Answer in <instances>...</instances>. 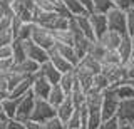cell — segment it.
<instances>
[{
    "label": "cell",
    "mask_w": 134,
    "mask_h": 129,
    "mask_svg": "<svg viewBox=\"0 0 134 129\" xmlns=\"http://www.w3.org/2000/svg\"><path fill=\"white\" fill-rule=\"evenodd\" d=\"M124 65H129V67H134V54H132V57H131V59H129L127 62H126Z\"/></svg>",
    "instance_id": "52"
},
{
    "label": "cell",
    "mask_w": 134,
    "mask_h": 129,
    "mask_svg": "<svg viewBox=\"0 0 134 129\" xmlns=\"http://www.w3.org/2000/svg\"><path fill=\"white\" fill-rule=\"evenodd\" d=\"M67 129H81L82 127V122H81V112H79V109L74 111V114L69 117V121L65 122Z\"/></svg>",
    "instance_id": "39"
},
{
    "label": "cell",
    "mask_w": 134,
    "mask_h": 129,
    "mask_svg": "<svg viewBox=\"0 0 134 129\" xmlns=\"http://www.w3.org/2000/svg\"><path fill=\"white\" fill-rule=\"evenodd\" d=\"M119 102L121 99L117 97L116 91L112 87L104 91V96H102V106H100V114H102V119H111V117H116L117 114V107H119Z\"/></svg>",
    "instance_id": "2"
},
{
    "label": "cell",
    "mask_w": 134,
    "mask_h": 129,
    "mask_svg": "<svg viewBox=\"0 0 134 129\" xmlns=\"http://www.w3.org/2000/svg\"><path fill=\"white\" fill-rule=\"evenodd\" d=\"M117 54H119L122 64H126V62H127V60L132 57L134 49H132V40H131V35H129V34H126V35L122 37L119 47H117Z\"/></svg>",
    "instance_id": "19"
},
{
    "label": "cell",
    "mask_w": 134,
    "mask_h": 129,
    "mask_svg": "<svg viewBox=\"0 0 134 129\" xmlns=\"http://www.w3.org/2000/svg\"><path fill=\"white\" fill-rule=\"evenodd\" d=\"M69 19L70 17H62L57 12H44L35 9L34 12V24H39V25L50 29V30H65L69 29Z\"/></svg>",
    "instance_id": "1"
},
{
    "label": "cell",
    "mask_w": 134,
    "mask_h": 129,
    "mask_svg": "<svg viewBox=\"0 0 134 129\" xmlns=\"http://www.w3.org/2000/svg\"><path fill=\"white\" fill-rule=\"evenodd\" d=\"M92 87H96V89H99V91H106L111 87V84H109V79L104 76L102 72H99V74H96L94 76V81H92Z\"/></svg>",
    "instance_id": "34"
},
{
    "label": "cell",
    "mask_w": 134,
    "mask_h": 129,
    "mask_svg": "<svg viewBox=\"0 0 134 129\" xmlns=\"http://www.w3.org/2000/svg\"><path fill=\"white\" fill-rule=\"evenodd\" d=\"M49 54H50V62H52V64L57 67V70H60L62 74H64V72H69V70H72V69L75 67V65H74L70 60H67L65 57H62L60 54L55 52L54 49H50Z\"/></svg>",
    "instance_id": "18"
},
{
    "label": "cell",
    "mask_w": 134,
    "mask_h": 129,
    "mask_svg": "<svg viewBox=\"0 0 134 129\" xmlns=\"http://www.w3.org/2000/svg\"><path fill=\"white\" fill-rule=\"evenodd\" d=\"M32 29H34V22H24L15 39H20V40H29V39L32 37Z\"/></svg>",
    "instance_id": "37"
},
{
    "label": "cell",
    "mask_w": 134,
    "mask_h": 129,
    "mask_svg": "<svg viewBox=\"0 0 134 129\" xmlns=\"http://www.w3.org/2000/svg\"><path fill=\"white\" fill-rule=\"evenodd\" d=\"M25 126H27V129H44V124L39 122V121H34V119H29L25 122Z\"/></svg>",
    "instance_id": "49"
},
{
    "label": "cell",
    "mask_w": 134,
    "mask_h": 129,
    "mask_svg": "<svg viewBox=\"0 0 134 129\" xmlns=\"http://www.w3.org/2000/svg\"><path fill=\"white\" fill-rule=\"evenodd\" d=\"M54 116H57L55 107H54L47 99H35V106H34L30 119L39 121V122H45L47 119L54 117Z\"/></svg>",
    "instance_id": "5"
},
{
    "label": "cell",
    "mask_w": 134,
    "mask_h": 129,
    "mask_svg": "<svg viewBox=\"0 0 134 129\" xmlns=\"http://www.w3.org/2000/svg\"><path fill=\"white\" fill-rule=\"evenodd\" d=\"M129 35H131V40H132V49H134V32H132V34H129Z\"/></svg>",
    "instance_id": "54"
},
{
    "label": "cell",
    "mask_w": 134,
    "mask_h": 129,
    "mask_svg": "<svg viewBox=\"0 0 134 129\" xmlns=\"http://www.w3.org/2000/svg\"><path fill=\"white\" fill-rule=\"evenodd\" d=\"M132 129H134V126H132Z\"/></svg>",
    "instance_id": "57"
},
{
    "label": "cell",
    "mask_w": 134,
    "mask_h": 129,
    "mask_svg": "<svg viewBox=\"0 0 134 129\" xmlns=\"http://www.w3.org/2000/svg\"><path fill=\"white\" fill-rule=\"evenodd\" d=\"M126 17H127V32L132 34V32H134V7L131 10L126 12Z\"/></svg>",
    "instance_id": "47"
},
{
    "label": "cell",
    "mask_w": 134,
    "mask_h": 129,
    "mask_svg": "<svg viewBox=\"0 0 134 129\" xmlns=\"http://www.w3.org/2000/svg\"><path fill=\"white\" fill-rule=\"evenodd\" d=\"M92 27H94V34L96 39H100L106 32L109 30V22H107V15L104 14H89Z\"/></svg>",
    "instance_id": "14"
},
{
    "label": "cell",
    "mask_w": 134,
    "mask_h": 129,
    "mask_svg": "<svg viewBox=\"0 0 134 129\" xmlns=\"http://www.w3.org/2000/svg\"><path fill=\"white\" fill-rule=\"evenodd\" d=\"M122 34H119V32H116V30H109L104 34L100 39H97L100 44L104 45V47L107 49V51H117V47H119V44H121V40H122Z\"/></svg>",
    "instance_id": "15"
},
{
    "label": "cell",
    "mask_w": 134,
    "mask_h": 129,
    "mask_svg": "<svg viewBox=\"0 0 134 129\" xmlns=\"http://www.w3.org/2000/svg\"><path fill=\"white\" fill-rule=\"evenodd\" d=\"M0 112H2V111H0Z\"/></svg>",
    "instance_id": "58"
},
{
    "label": "cell",
    "mask_w": 134,
    "mask_h": 129,
    "mask_svg": "<svg viewBox=\"0 0 134 129\" xmlns=\"http://www.w3.org/2000/svg\"><path fill=\"white\" fill-rule=\"evenodd\" d=\"M75 76H77V82H79V86L82 87V91L87 92V91L92 87L94 74H91V72H87V70H84V69H81V67L75 65Z\"/></svg>",
    "instance_id": "24"
},
{
    "label": "cell",
    "mask_w": 134,
    "mask_h": 129,
    "mask_svg": "<svg viewBox=\"0 0 134 129\" xmlns=\"http://www.w3.org/2000/svg\"><path fill=\"white\" fill-rule=\"evenodd\" d=\"M54 51L59 52L62 57H65L67 60H70L74 65H77L79 64V57H77V54H75V49H74V45H67V44H57L55 42V47H54Z\"/></svg>",
    "instance_id": "22"
},
{
    "label": "cell",
    "mask_w": 134,
    "mask_h": 129,
    "mask_svg": "<svg viewBox=\"0 0 134 129\" xmlns=\"http://www.w3.org/2000/svg\"><path fill=\"white\" fill-rule=\"evenodd\" d=\"M112 89L116 91L117 97L122 101V99H134V87L129 84L127 81L122 82V84H119L117 87H112Z\"/></svg>",
    "instance_id": "30"
},
{
    "label": "cell",
    "mask_w": 134,
    "mask_h": 129,
    "mask_svg": "<svg viewBox=\"0 0 134 129\" xmlns=\"http://www.w3.org/2000/svg\"><path fill=\"white\" fill-rule=\"evenodd\" d=\"M127 82H129V84H131V86L134 87V79H131V81H127Z\"/></svg>",
    "instance_id": "55"
},
{
    "label": "cell",
    "mask_w": 134,
    "mask_h": 129,
    "mask_svg": "<svg viewBox=\"0 0 134 129\" xmlns=\"http://www.w3.org/2000/svg\"><path fill=\"white\" fill-rule=\"evenodd\" d=\"M121 122L117 117H111V119H102V122L99 124L97 129H119Z\"/></svg>",
    "instance_id": "41"
},
{
    "label": "cell",
    "mask_w": 134,
    "mask_h": 129,
    "mask_svg": "<svg viewBox=\"0 0 134 129\" xmlns=\"http://www.w3.org/2000/svg\"><path fill=\"white\" fill-rule=\"evenodd\" d=\"M30 40H34L37 45L47 49V51L55 47V37H54V32L50 30V29H45V27L39 25V24H34Z\"/></svg>",
    "instance_id": "3"
},
{
    "label": "cell",
    "mask_w": 134,
    "mask_h": 129,
    "mask_svg": "<svg viewBox=\"0 0 134 129\" xmlns=\"http://www.w3.org/2000/svg\"><path fill=\"white\" fill-rule=\"evenodd\" d=\"M39 74L42 77H45L50 84H59V81H60L62 77V72L60 70H57V67L52 64L50 60L44 62V64H40V69H39Z\"/></svg>",
    "instance_id": "13"
},
{
    "label": "cell",
    "mask_w": 134,
    "mask_h": 129,
    "mask_svg": "<svg viewBox=\"0 0 134 129\" xmlns=\"http://www.w3.org/2000/svg\"><path fill=\"white\" fill-rule=\"evenodd\" d=\"M10 96L8 91V72H0V101Z\"/></svg>",
    "instance_id": "35"
},
{
    "label": "cell",
    "mask_w": 134,
    "mask_h": 129,
    "mask_svg": "<svg viewBox=\"0 0 134 129\" xmlns=\"http://www.w3.org/2000/svg\"><path fill=\"white\" fill-rule=\"evenodd\" d=\"M107 22H109V29L111 30H116L119 34H129L127 32V17H126V12L114 7L111 12L107 14Z\"/></svg>",
    "instance_id": "6"
},
{
    "label": "cell",
    "mask_w": 134,
    "mask_h": 129,
    "mask_svg": "<svg viewBox=\"0 0 134 129\" xmlns=\"http://www.w3.org/2000/svg\"><path fill=\"white\" fill-rule=\"evenodd\" d=\"M14 32H12V29H0V47H3V45H12L14 42Z\"/></svg>",
    "instance_id": "38"
},
{
    "label": "cell",
    "mask_w": 134,
    "mask_h": 129,
    "mask_svg": "<svg viewBox=\"0 0 134 129\" xmlns=\"http://www.w3.org/2000/svg\"><path fill=\"white\" fill-rule=\"evenodd\" d=\"M92 42H94V40L87 39V37H79V39H75V42H74V49H75V54H77L79 60H81L82 57H86L87 54H89Z\"/></svg>",
    "instance_id": "26"
},
{
    "label": "cell",
    "mask_w": 134,
    "mask_h": 129,
    "mask_svg": "<svg viewBox=\"0 0 134 129\" xmlns=\"http://www.w3.org/2000/svg\"><path fill=\"white\" fill-rule=\"evenodd\" d=\"M89 54H91L92 57H96V59L102 60V59H104V55L107 54V49L104 47V45L100 44L99 40H94V42H92V45H91V51H89Z\"/></svg>",
    "instance_id": "33"
},
{
    "label": "cell",
    "mask_w": 134,
    "mask_h": 129,
    "mask_svg": "<svg viewBox=\"0 0 134 129\" xmlns=\"http://www.w3.org/2000/svg\"><path fill=\"white\" fill-rule=\"evenodd\" d=\"M100 62H102V64H122L117 51H107V54L104 55V59Z\"/></svg>",
    "instance_id": "40"
},
{
    "label": "cell",
    "mask_w": 134,
    "mask_h": 129,
    "mask_svg": "<svg viewBox=\"0 0 134 129\" xmlns=\"http://www.w3.org/2000/svg\"><path fill=\"white\" fill-rule=\"evenodd\" d=\"M42 124H44V129H67L65 122L59 117V116H54V117L47 119L45 122H42Z\"/></svg>",
    "instance_id": "36"
},
{
    "label": "cell",
    "mask_w": 134,
    "mask_h": 129,
    "mask_svg": "<svg viewBox=\"0 0 134 129\" xmlns=\"http://www.w3.org/2000/svg\"><path fill=\"white\" fill-rule=\"evenodd\" d=\"M12 10L17 17L24 22H34V12H35V0H14Z\"/></svg>",
    "instance_id": "7"
},
{
    "label": "cell",
    "mask_w": 134,
    "mask_h": 129,
    "mask_svg": "<svg viewBox=\"0 0 134 129\" xmlns=\"http://www.w3.org/2000/svg\"><path fill=\"white\" fill-rule=\"evenodd\" d=\"M54 12H57V14L62 15V17H72V14L67 10V7L64 5L62 0H55V3H54Z\"/></svg>",
    "instance_id": "43"
},
{
    "label": "cell",
    "mask_w": 134,
    "mask_h": 129,
    "mask_svg": "<svg viewBox=\"0 0 134 129\" xmlns=\"http://www.w3.org/2000/svg\"><path fill=\"white\" fill-rule=\"evenodd\" d=\"M8 116L3 114V112H0V129H7V124H8Z\"/></svg>",
    "instance_id": "50"
},
{
    "label": "cell",
    "mask_w": 134,
    "mask_h": 129,
    "mask_svg": "<svg viewBox=\"0 0 134 129\" xmlns=\"http://www.w3.org/2000/svg\"><path fill=\"white\" fill-rule=\"evenodd\" d=\"M7 129H27V126H25V121H20V119H17V117H12V119H8Z\"/></svg>",
    "instance_id": "45"
},
{
    "label": "cell",
    "mask_w": 134,
    "mask_h": 129,
    "mask_svg": "<svg viewBox=\"0 0 134 129\" xmlns=\"http://www.w3.org/2000/svg\"><path fill=\"white\" fill-rule=\"evenodd\" d=\"M77 67H81L84 70H87V72H91V74H99L100 70H102V62H100L99 59H96V57H92L91 54H87L86 57H82L81 60H79V64H77Z\"/></svg>",
    "instance_id": "16"
},
{
    "label": "cell",
    "mask_w": 134,
    "mask_h": 129,
    "mask_svg": "<svg viewBox=\"0 0 134 129\" xmlns=\"http://www.w3.org/2000/svg\"><path fill=\"white\" fill-rule=\"evenodd\" d=\"M14 59H0V72H10L12 67H14Z\"/></svg>",
    "instance_id": "46"
},
{
    "label": "cell",
    "mask_w": 134,
    "mask_h": 129,
    "mask_svg": "<svg viewBox=\"0 0 134 129\" xmlns=\"http://www.w3.org/2000/svg\"><path fill=\"white\" fill-rule=\"evenodd\" d=\"M19 101H20V97L19 99H14V97H10V96H8L7 99H3V101H2V112H3V114H7L10 119L15 117L17 107H19Z\"/></svg>",
    "instance_id": "29"
},
{
    "label": "cell",
    "mask_w": 134,
    "mask_h": 129,
    "mask_svg": "<svg viewBox=\"0 0 134 129\" xmlns=\"http://www.w3.org/2000/svg\"><path fill=\"white\" fill-rule=\"evenodd\" d=\"M64 2V5L67 7V10L70 12L72 15H84V14H89L87 9L82 5L79 0H62Z\"/></svg>",
    "instance_id": "32"
},
{
    "label": "cell",
    "mask_w": 134,
    "mask_h": 129,
    "mask_svg": "<svg viewBox=\"0 0 134 129\" xmlns=\"http://www.w3.org/2000/svg\"><path fill=\"white\" fill-rule=\"evenodd\" d=\"M119 129H132V126H131V124H121Z\"/></svg>",
    "instance_id": "53"
},
{
    "label": "cell",
    "mask_w": 134,
    "mask_h": 129,
    "mask_svg": "<svg viewBox=\"0 0 134 129\" xmlns=\"http://www.w3.org/2000/svg\"><path fill=\"white\" fill-rule=\"evenodd\" d=\"M74 111H75V106H74V102H72V99H70V96H67L65 97V101L60 104V106H57L55 107V112H57V116L60 117L64 122H67L69 121V117L74 114Z\"/></svg>",
    "instance_id": "21"
},
{
    "label": "cell",
    "mask_w": 134,
    "mask_h": 129,
    "mask_svg": "<svg viewBox=\"0 0 134 129\" xmlns=\"http://www.w3.org/2000/svg\"><path fill=\"white\" fill-rule=\"evenodd\" d=\"M79 2H81L82 5L86 7V9H87V12H89V14H92V0H79Z\"/></svg>",
    "instance_id": "51"
},
{
    "label": "cell",
    "mask_w": 134,
    "mask_h": 129,
    "mask_svg": "<svg viewBox=\"0 0 134 129\" xmlns=\"http://www.w3.org/2000/svg\"><path fill=\"white\" fill-rule=\"evenodd\" d=\"M100 72L109 79L111 87H117L119 84H122V82L127 81L124 64H102V70H100Z\"/></svg>",
    "instance_id": "4"
},
{
    "label": "cell",
    "mask_w": 134,
    "mask_h": 129,
    "mask_svg": "<svg viewBox=\"0 0 134 129\" xmlns=\"http://www.w3.org/2000/svg\"><path fill=\"white\" fill-rule=\"evenodd\" d=\"M116 117L121 124H131L134 126V99H122L117 107Z\"/></svg>",
    "instance_id": "11"
},
{
    "label": "cell",
    "mask_w": 134,
    "mask_h": 129,
    "mask_svg": "<svg viewBox=\"0 0 134 129\" xmlns=\"http://www.w3.org/2000/svg\"><path fill=\"white\" fill-rule=\"evenodd\" d=\"M77 84L79 82H77V76H75V67L72 70H69V72H64L62 77H60V81H59V86L65 91V94H70Z\"/></svg>",
    "instance_id": "20"
},
{
    "label": "cell",
    "mask_w": 134,
    "mask_h": 129,
    "mask_svg": "<svg viewBox=\"0 0 134 129\" xmlns=\"http://www.w3.org/2000/svg\"><path fill=\"white\" fill-rule=\"evenodd\" d=\"M8 2H10V3H12V2H14V0H8Z\"/></svg>",
    "instance_id": "56"
},
{
    "label": "cell",
    "mask_w": 134,
    "mask_h": 129,
    "mask_svg": "<svg viewBox=\"0 0 134 129\" xmlns=\"http://www.w3.org/2000/svg\"><path fill=\"white\" fill-rule=\"evenodd\" d=\"M25 51H27V59H32V60L39 62V64H44V62L50 60V54H49L47 49L37 45L30 39L25 40Z\"/></svg>",
    "instance_id": "10"
},
{
    "label": "cell",
    "mask_w": 134,
    "mask_h": 129,
    "mask_svg": "<svg viewBox=\"0 0 134 129\" xmlns=\"http://www.w3.org/2000/svg\"><path fill=\"white\" fill-rule=\"evenodd\" d=\"M69 94H65V91L62 89L59 84H54L52 86V89H50V94H49V97H47V101L52 104L54 107H57V106H60L62 102L65 101V97Z\"/></svg>",
    "instance_id": "25"
},
{
    "label": "cell",
    "mask_w": 134,
    "mask_h": 129,
    "mask_svg": "<svg viewBox=\"0 0 134 129\" xmlns=\"http://www.w3.org/2000/svg\"><path fill=\"white\" fill-rule=\"evenodd\" d=\"M34 106H35V96H34L32 92H29V94L22 96V97H20V101H19V107H17V114H15V117L27 122V121L32 117Z\"/></svg>",
    "instance_id": "8"
},
{
    "label": "cell",
    "mask_w": 134,
    "mask_h": 129,
    "mask_svg": "<svg viewBox=\"0 0 134 129\" xmlns=\"http://www.w3.org/2000/svg\"><path fill=\"white\" fill-rule=\"evenodd\" d=\"M10 57H12V45L0 47V59H10Z\"/></svg>",
    "instance_id": "48"
},
{
    "label": "cell",
    "mask_w": 134,
    "mask_h": 129,
    "mask_svg": "<svg viewBox=\"0 0 134 129\" xmlns=\"http://www.w3.org/2000/svg\"><path fill=\"white\" fill-rule=\"evenodd\" d=\"M54 37H55L57 44L74 45V42H75V37H74V34L69 30V29H65V30H54Z\"/></svg>",
    "instance_id": "31"
},
{
    "label": "cell",
    "mask_w": 134,
    "mask_h": 129,
    "mask_svg": "<svg viewBox=\"0 0 134 129\" xmlns=\"http://www.w3.org/2000/svg\"><path fill=\"white\" fill-rule=\"evenodd\" d=\"M30 87H32V77L24 79V81H20L14 89H10V97H14V99L22 97V96L30 92Z\"/></svg>",
    "instance_id": "27"
},
{
    "label": "cell",
    "mask_w": 134,
    "mask_h": 129,
    "mask_svg": "<svg viewBox=\"0 0 134 129\" xmlns=\"http://www.w3.org/2000/svg\"><path fill=\"white\" fill-rule=\"evenodd\" d=\"M114 7V0H92V14L107 15Z\"/></svg>",
    "instance_id": "28"
},
{
    "label": "cell",
    "mask_w": 134,
    "mask_h": 129,
    "mask_svg": "<svg viewBox=\"0 0 134 129\" xmlns=\"http://www.w3.org/2000/svg\"><path fill=\"white\" fill-rule=\"evenodd\" d=\"M54 84H50L45 77H42L39 72L32 77V87L30 92L35 96V99H47L50 94V89H52Z\"/></svg>",
    "instance_id": "9"
},
{
    "label": "cell",
    "mask_w": 134,
    "mask_h": 129,
    "mask_svg": "<svg viewBox=\"0 0 134 129\" xmlns=\"http://www.w3.org/2000/svg\"><path fill=\"white\" fill-rule=\"evenodd\" d=\"M54 3L55 0H35V9L44 12H54Z\"/></svg>",
    "instance_id": "42"
},
{
    "label": "cell",
    "mask_w": 134,
    "mask_h": 129,
    "mask_svg": "<svg viewBox=\"0 0 134 129\" xmlns=\"http://www.w3.org/2000/svg\"><path fill=\"white\" fill-rule=\"evenodd\" d=\"M114 5L117 7V9L127 12V10H131L134 7V0H114Z\"/></svg>",
    "instance_id": "44"
},
{
    "label": "cell",
    "mask_w": 134,
    "mask_h": 129,
    "mask_svg": "<svg viewBox=\"0 0 134 129\" xmlns=\"http://www.w3.org/2000/svg\"><path fill=\"white\" fill-rule=\"evenodd\" d=\"M12 59H14L15 64L19 62H24L27 59V51H25V40L15 39L12 42Z\"/></svg>",
    "instance_id": "23"
},
{
    "label": "cell",
    "mask_w": 134,
    "mask_h": 129,
    "mask_svg": "<svg viewBox=\"0 0 134 129\" xmlns=\"http://www.w3.org/2000/svg\"><path fill=\"white\" fill-rule=\"evenodd\" d=\"M74 17H75V20H77L79 29H81V32L84 34V37H87V39H91V40H97V39H96V34H94V27H92L89 14L74 15Z\"/></svg>",
    "instance_id": "17"
},
{
    "label": "cell",
    "mask_w": 134,
    "mask_h": 129,
    "mask_svg": "<svg viewBox=\"0 0 134 129\" xmlns=\"http://www.w3.org/2000/svg\"><path fill=\"white\" fill-rule=\"evenodd\" d=\"M40 69V64L32 59H25L24 62H19V64H14V67H12V70L17 74H22V76L25 77H34L37 72H39Z\"/></svg>",
    "instance_id": "12"
}]
</instances>
